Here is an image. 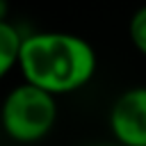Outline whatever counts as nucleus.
<instances>
[{"mask_svg":"<svg viewBox=\"0 0 146 146\" xmlns=\"http://www.w3.org/2000/svg\"><path fill=\"white\" fill-rule=\"evenodd\" d=\"M107 128L123 146H146V84H132L112 100Z\"/></svg>","mask_w":146,"mask_h":146,"instance_id":"obj_3","label":"nucleus"},{"mask_svg":"<svg viewBox=\"0 0 146 146\" xmlns=\"http://www.w3.org/2000/svg\"><path fill=\"white\" fill-rule=\"evenodd\" d=\"M57 114V96L23 80L2 98L0 125L9 139L32 144L52 132Z\"/></svg>","mask_w":146,"mask_h":146,"instance_id":"obj_2","label":"nucleus"},{"mask_svg":"<svg viewBox=\"0 0 146 146\" xmlns=\"http://www.w3.org/2000/svg\"><path fill=\"white\" fill-rule=\"evenodd\" d=\"M128 41L137 50V55L146 59V2L139 5L128 18Z\"/></svg>","mask_w":146,"mask_h":146,"instance_id":"obj_5","label":"nucleus"},{"mask_svg":"<svg viewBox=\"0 0 146 146\" xmlns=\"http://www.w3.org/2000/svg\"><path fill=\"white\" fill-rule=\"evenodd\" d=\"M23 39H25V34H21L16 25L0 18V80L14 66H18V55H21Z\"/></svg>","mask_w":146,"mask_h":146,"instance_id":"obj_4","label":"nucleus"},{"mask_svg":"<svg viewBox=\"0 0 146 146\" xmlns=\"http://www.w3.org/2000/svg\"><path fill=\"white\" fill-rule=\"evenodd\" d=\"M18 71L23 80L59 96L84 89L96 71V48L80 34L73 32H32L25 34Z\"/></svg>","mask_w":146,"mask_h":146,"instance_id":"obj_1","label":"nucleus"}]
</instances>
